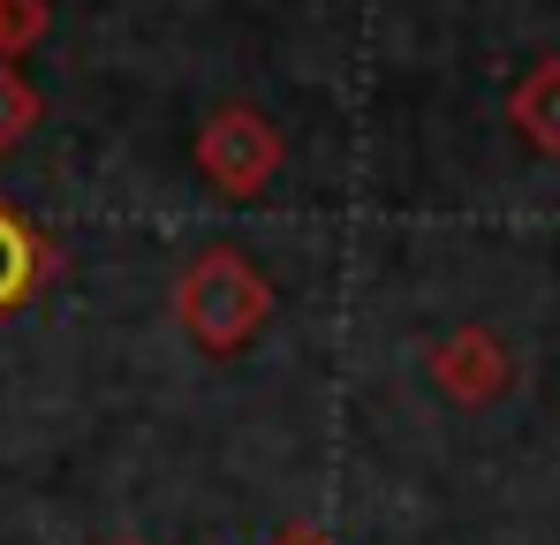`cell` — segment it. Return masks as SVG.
I'll list each match as a JSON object with an SVG mask.
<instances>
[{"instance_id":"6da1fadb","label":"cell","mask_w":560,"mask_h":545,"mask_svg":"<svg viewBox=\"0 0 560 545\" xmlns=\"http://www.w3.org/2000/svg\"><path fill=\"white\" fill-rule=\"evenodd\" d=\"M273 272L235 243H205L183 272H175V326L189 334V349H205L212 363L243 357L266 326H273Z\"/></svg>"},{"instance_id":"52a82bcc","label":"cell","mask_w":560,"mask_h":545,"mask_svg":"<svg viewBox=\"0 0 560 545\" xmlns=\"http://www.w3.org/2000/svg\"><path fill=\"white\" fill-rule=\"evenodd\" d=\"M46 23H54V0H0V61L31 54L46 38Z\"/></svg>"},{"instance_id":"7a4b0ae2","label":"cell","mask_w":560,"mask_h":545,"mask_svg":"<svg viewBox=\"0 0 560 545\" xmlns=\"http://www.w3.org/2000/svg\"><path fill=\"white\" fill-rule=\"evenodd\" d=\"M189 160H197V175L212 182V197L250 205V197H266V189L280 182V167H288V137H280V121L266 114V106L220 98V106L197 121Z\"/></svg>"},{"instance_id":"ba28073f","label":"cell","mask_w":560,"mask_h":545,"mask_svg":"<svg viewBox=\"0 0 560 545\" xmlns=\"http://www.w3.org/2000/svg\"><path fill=\"white\" fill-rule=\"evenodd\" d=\"M280 545H326V538H303V531H295V538H280Z\"/></svg>"},{"instance_id":"5b68a950","label":"cell","mask_w":560,"mask_h":545,"mask_svg":"<svg viewBox=\"0 0 560 545\" xmlns=\"http://www.w3.org/2000/svg\"><path fill=\"white\" fill-rule=\"evenodd\" d=\"M508 129H515L538 160H560V54L530 61V69L508 84Z\"/></svg>"},{"instance_id":"277c9868","label":"cell","mask_w":560,"mask_h":545,"mask_svg":"<svg viewBox=\"0 0 560 545\" xmlns=\"http://www.w3.org/2000/svg\"><path fill=\"white\" fill-rule=\"evenodd\" d=\"M54 266H61V258H54V235H46L23 205L0 197V318H15V311L54 280Z\"/></svg>"},{"instance_id":"9c48e42d","label":"cell","mask_w":560,"mask_h":545,"mask_svg":"<svg viewBox=\"0 0 560 545\" xmlns=\"http://www.w3.org/2000/svg\"><path fill=\"white\" fill-rule=\"evenodd\" d=\"M106 545H152V538H106Z\"/></svg>"},{"instance_id":"8992f818","label":"cell","mask_w":560,"mask_h":545,"mask_svg":"<svg viewBox=\"0 0 560 545\" xmlns=\"http://www.w3.org/2000/svg\"><path fill=\"white\" fill-rule=\"evenodd\" d=\"M38 114H46V98L31 91V77H23L15 61H0V152H15V144L38 129Z\"/></svg>"},{"instance_id":"3957f363","label":"cell","mask_w":560,"mask_h":545,"mask_svg":"<svg viewBox=\"0 0 560 545\" xmlns=\"http://www.w3.org/2000/svg\"><path fill=\"white\" fill-rule=\"evenodd\" d=\"M515 341L508 334H492V326H455V334H440L432 349H424V379L455 402V409H485V402H500L508 386H515Z\"/></svg>"}]
</instances>
